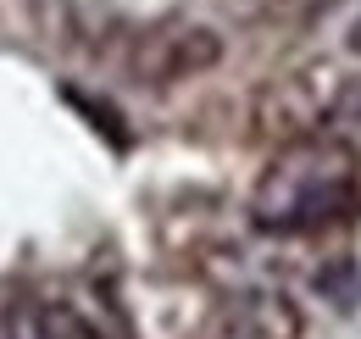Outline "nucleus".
<instances>
[{
	"label": "nucleus",
	"mask_w": 361,
	"mask_h": 339,
	"mask_svg": "<svg viewBox=\"0 0 361 339\" xmlns=\"http://www.w3.org/2000/svg\"><path fill=\"white\" fill-rule=\"evenodd\" d=\"M350 217H361V150L339 133L278 145L250 189V222L262 234H322Z\"/></svg>",
	"instance_id": "nucleus-1"
},
{
	"label": "nucleus",
	"mask_w": 361,
	"mask_h": 339,
	"mask_svg": "<svg viewBox=\"0 0 361 339\" xmlns=\"http://www.w3.org/2000/svg\"><path fill=\"white\" fill-rule=\"evenodd\" d=\"M223 61V34L195 23V17H156L128 34L123 44V73L139 89H173Z\"/></svg>",
	"instance_id": "nucleus-2"
},
{
	"label": "nucleus",
	"mask_w": 361,
	"mask_h": 339,
	"mask_svg": "<svg viewBox=\"0 0 361 339\" xmlns=\"http://www.w3.org/2000/svg\"><path fill=\"white\" fill-rule=\"evenodd\" d=\"M339 89H345V73H339L328 56H312V61L278 73V78L256 95V139H267V145H289V139L328 133Z\"/></svg>",
	"instance_id": "nucleus-3"
},
{
	"label": "nucleus",
	"mask_w": 361,
	"mask_h": 339,
	"mask_svg": "<svg viewBox=\"0 0 361 339\" xmlns=\"http://www.w3.org/2000/svg\"><path fill=\"white\" fill-rule=\"evenodd\" d=\"M189 339H300V306L272 284H245L212 300Z\"/></svg>",
	"instance_id": "nucleus-4"
},
{
	"label": "nucleus",
	"mask_w": 361,
	"mask_h": 339,
	"mask_svg": "<svg viewBox=\"0 0 361 339\" xmlns=\"http://www.w3.org/2000/svg\"><path fill=\"white\" fill-rule=\"evenodd\" d=\"M334 6H339V0H233L239 17L267 23V28H306V23H317V17L334 11Z\"/></svg>",
	"instance_id": "nucleus-5"
},
{
	"label": "nucleus",
	"mask_w": 361,
	"mask_h": 339,
	"mask_svg": "<svg viewBox=\"0 0 361 339\" xmlns=\"http://www.w3.org/2000/svg\"><path fill=\"white\" fill-rule=\"evenodd\" d=\"M328 133H339L345 145H356L361 150V73H345V89H339V100H334V123Z\"/></svg>",
	"instance_id": "nucleus-6"
},
{
	"label": "nucleus",
	"mask_w": 361,
	"mask_h": 339,
	"mask_svg": "<svg viewBox=\"0 0 361 339\" xmlns=\"http://www.w3.org/2000/svg\"><path fill=\"white\" fill-rule=\"evenodd\" d=\"M350 50H356V56H361V17H356V23H350Z\"/></svg>",
	"instance_id": "nucleus-7"
}]
</instances>
